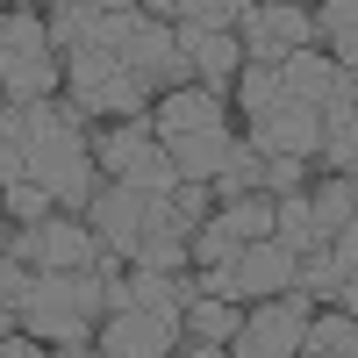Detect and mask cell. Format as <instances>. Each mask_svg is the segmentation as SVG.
I'll use <instances>...</instances> for the list:
<instances>
[{
    "mask_svg": "<svg viewBox=\"0 0 358 358\" xmlns=\"http://www.w3.org/2000/svg\"><path fill=\"white\" fill-rule=\"evenodd\" d=\"M0 187H36L57 215H86V201L101 194V172L86 151V115L65 94L0 108Z\"/></svg>",
    "mask_w": 358,
    "mask_h": 358,
    "instance_id": "1",
    "label": "cell"
},
{
    "mask_svg": "<svg viewBox=\"0 0 358 358\" xmlns=\"http://www.w3.org/2000/svg\"><path fill=\"white\" fill-rule=\"evenodd\" d=\"M236 50H244V65H287L294 50H315V15L308 8H287V0L244 8V22H236Z\"/></svg>",
    "mask_w": 358,
    "mask_h": 358,
    "instance_id": "8",
    "label": "cell"
},
{
    "mask_svg": "<svg viewBox=\"0 0 358 358\" xmlns=\"http://www.w3.org/2000/svg\"><path fill=\"white\" fill-rule=\"evenodd\" d=\"M0 358H50V344H36V337H0Z\"/></svg>",
    "mask_w": 358,
    "mask_h": 358,
    "instance_id": "16",
    "label": "cell"
},
{
    "mask_svg": "<svg viewBox=\"0 0 358 358\" xmlns=\"http://www.w3.org/2000/svg\"><path fill=\"white\" fill-rule=\"evenodd\" d=\"M8 258H22L29 273H101V265H122L94 229H86L79 215H43V222H22L8 229V244H0Z\"/></svg>",
    "mask_w": 358,
    "mask_h": 358,
    "instance_id": "6",
    "label": "cell"
},
{
    "mask_svg": "<svg viewBox=\"0 0 358 358\" xmlns=\"http://www.w3.org/2000/svg\"><path fill=\"white\" fill-rule=\"evenodd\" d=\"M244 308L236 301H215V294H194L187 308H179V344H229Z\"/></svg>",
    "mask_w": 358,
    "mask_h": 358,
    "instance_id": "12",
    "label": "cell"
},
{
    "mask_svg": "<svg viewBox=\"0 0 358 358\" xmlns=\"http://www.w3.org/2000/svg\"><path fill=\"white\" fill-rule=\"evenodd\" d=\"M308 15H315V50L351 72V57H358V8L351 0H330V8H308Z\"/></svg>",
    "mask_w": 358,
    "mask_h": 358,
    "instance_id": "13",
    "label": "cell"
},
{
    "mask_svg": "<svg viewBox=\"0 0 358 358\" xmlns=\"http://www.w3.org/2000/svg\"><path fill=\"white\" fill-rule=\"evenodd\" d=\"M57 50L43 36V8H8V29H0V108L8 101H57Z\"/></svg>",
    "mask_w": 358,
    "mask_h": 358,
    "instance_id": "5",
    "label": "cell"
},
{
    "mask_svg": "<svg viewBox=\"0 0 358 358\" xmlns=\"http://www.w3.org/2000/svg\"><path fill=\"white\" fill-rule=\"evenodd\" d=\"M50 358H101L94 344H72V351H50Z\"/></svg>",
    "mask_w": 358,
    "mask_h": 358,
    "instance_id": "18",
    "label": "cell"
},
{
    "mask_svg": "<svg viewBox=\"0 0 358 358\" xmlns=\"http://www.w3.org/2000/svg\"><path fill=\"white\" fill-rule=\"evenodd\" d=\"M315 165L330 179H351V165H358V86L322 108V151H315Z\"/></svg>",
    "mask_w": 358,
    "mask_h": 358,
    "instance_id": "11",
    "label": "cell"
},
{
    "mask_svg": "<svg viewBox=\"0 0 358 358\" xmlns=\"http://www.w3.org/2000/svg\"><path fill=\"white\" fill-rule=\"evenodd\" d=\"M258 179H265V158L251 151V143H236V151L222 158V172L208 179V194H222V201H244V194H258Z\"/></svg>",
    "mask_w": 358,
    "mask_h": 358,
    "instance_id": "15",
    "label": "cell"
},
{
    "mask_svg": "<svg viewBox=\"0 0 358 358\" xmlns=\"http://www.w3.org/2000/svg\"><path fill=\"white\" fill-rule=\"evenodd\" d=\"M151 136H158V151L172 158V172L187 179V187H208V179L222 172V158L244 143L229 129V101L201 94V86H179V94L151 101Z\"/></svg>",
    "mask_w": 358,
    "mask_h": 358,
    "instance_id": "3",
    "label": "cell"
},
{
    "mask_svg": "<svg viewBox=\"0 0 358 358\" xmlns=\"http://www.w3.org/2000/svg\"><path fill=\"white\" fill-rule=\"evenodd\" d=\"M0 337H15V315H8V308H0Z\"/></svg>",
    "mask_w": 358,
    "mask_h": 358,
    "instance_id": "20",
    "label": "cell"
},
{
    "mask_svg": "<svg viewBox=\"0 0 358 358\" xmlns=\"http://www.w3.org/2000/svg\"><path fill=\"white\" fill-rule=\"evenodd\" d=\"M308 222H315L322 244H330V236H358V215H351V179H322V187L308 194Z\"/></svg>",
    "mask_w": 358,
    "mask_h": 358,
    "instance_id": "14",
    "label": "cell"
},
{
    "mask_svg": "<svg viewBox=\"0 0 358 358\" xmlns=\"http://www.w3.org/2000/svg\"><path fill=\"white\" fill-rule=\"evenodd\" d=\"M294 358H358V351H294Z\"/></svg>",
    "mask_w": 358,
    "mask_h": 358,
    "instance_id": "19",
    "label": "cell"
},
{
    "mask_svg": "<svg viewBox=\"0 0 358 358\" xmlns=\"http://www.w3.org/2000/svg\"><path fill=\"white\" fill-rule=\"evenodd\" d=\"M165 29H172L179 57H187V72L201 79V94L229 101L236 72H244V50H236V36H215V29H194V22H165Z\"/></svg>",
    "mask_w": 358,
    "mask_h": 358,
    "instance_id": "10",
    "label": "cell"
},
{
    "mask_svg": "<svg viewBox=\"0 0 358 358\" xmlns=\"http://www.w3.org/2000/svg\"><path fill=\"white\" fill-rule=\"evenodd\" d=\"M94 351H101V358H172V351H179V322L115 301V308L101 315V330H94Z\"/></svg>",
    "mask_w": 358,
    "mask_h": 358,
    "instance_id": "9",
    "label": "cell"
},
{
    "mask_svg": "<svg viewBox=\"0 0 358 358\" xmlns=\"http://www.w3.org/2000/svg\"><path fill=\"white\" fill-rule=\"evenodd\" d=\"M115 280H122V265H101V273H29L8 315H15L22 337H36V344H50V351L94 344Z\"/></svg>",
    "mask_w": 358,
    "mask_h": 358,
    "instance_id": "2",
    "label": "cell"
},
{
    "mask_svg": "<svg viewBox=\"0 0 358 358\" xmlns=\"http://www.w3.org/2000/svg\"><path fill=\"white\" fill-rule=\"evenodd\" d=\"M172 358H229V344H179Z\"/></svg>",
    "mask_w": 358,
    "mask_h": 358,
    "instance_id": "17",
    "label": "cell"
},
{
    "mask_svg": "<svg viewBox=\"0 0 358 358\" xmlns=\"http://www.w3.org/2000/svg\"><path fill=\"white\" fill-rule=\"evenodd\" d=\"M86 151H94V172L115 179V187H136V194H151V201H172L187 179L172 172V158L158 151V136H151V115L143 122H122V129H86Z\"/></svg>",
    "mask_w": 358,
    "mask_h": 358,
    "instance_id": "4",
    "label": "cell"
},
{
    "mask_svg": "<svg viewBox=\"0 0 358 358\" xmlns=\"http://www.w3.org/2000/svg\"><path fill=\"white\" fill-rule=\"evenodd\" d=\"M308 315H315L308 294H273V301L244 308V322H236V337H229V358H294Z\"/></svg>",
    "mask_w": 358,
    "mask_h": 358,
    "instance_id": "7",
    "label": "cell"
}]
</instances>
